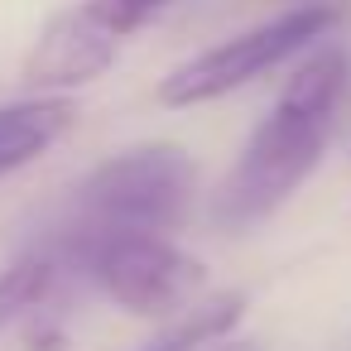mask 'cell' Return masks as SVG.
I'll use <instances>...</instances> for the list:
<instances>
[{
  "label": "cell",
  "instance_id": "8",
  "mask_svg": "<svg viewBox=\"0 0 351 351\" xmlns=\"http://www.w3.org/2000/svg\"><path fill=\"white\" fill-rule=\"evenodd\" d=\"M53 279H58V260L53 255H25L10 269H0V327H10L15 317L34 313L49 298Z\"/></svg>",
  "mask_w": 351,
  "mask_h": 351
},
{
  "label": "cell",
  "instance_id": "10",
  "mask_svg": "<svg viewBox=\"0 0 351 351\" xmlns=\"http://www.w3.org/2000/svg\"><path fill=\"white\" fill-rule=\"evenodd\" d=\"M217 351H260V346H255V341H221Z\"/></svg>",
  "mask_w": 351,
  "mask_h": 351
},
{
  "label": "cell",
  "instance_id": "4",
  "mask_svg": "<svg viewBox=\"0 0 351 351\" xmlns=\"http://www.w3.org/2000/svg\"><path fill=\"white\" fill-rule=\"evenodd\" d=\"M341 20L337 5H298L260 29H245L217 49H202L197 58L178 63L164 82H159V101L164 106H202V101H217L255 77H265L269 68L289 63L293 53H303L308 44H317L332 25Z\"/></svg>",
  "mask_w": 351,
  "mask_h": 351
},
{
  "label": "cell",
  "instance_id": "1",
  "mask_svg": "<svg viewBox=\"0 0 351 351\" xmlns=\"http://www.w3.org/2000/svg\"><path fill=\"white\" fill-rule=\"evenodd\" d=\"M346 53L341 49H317L279 92L274 111L255 125L250 145L241 149L236 169L226 173V183L212 197V221L226 231H245L255 221H265L269 212H279L293 188L317 169L341 97H346Z\"/></svg>",
  "mask_w": 351,
  "mask_h": 351
},
{
  "label": "cell",
  "instance_id": "5",
  "mask_svg": "<svg viewBox=\"0 0 351 351\" xmlns=\"http://www.w3.org/2000/svg\"><path fill=\"white\" fill-rule=\"evenodd\" d=\"M121 53V39L111 29H101L92 20L87 5L63 10L44 25V34L34 39L29 58H25V87L29 92H63V87H82L92 77H101Z\"/></svg>",
  "mask_w": 351,
  "mask_h": 351
},
{
  "label": "cell",
  "instance_id": "7",
  "mask_svg": "<svg viewBox=\"0 0 351 351\" xmlns=\"http://www.w3.org/2000/svg\"><path fill=\"white\" fill-rule=\"evenodd\" d=\"M245 317V293H221L202 308H188V317H178L173 327L154 332L149 341H140L135 351H202L226 341V332Z\"/></svg>",
  "mask_w": 351,
  "mask_h": 351
},
{
  "label": "cell",
  "instance_id": "9",
  "mask_svg": "<svg viewBox=\"0 0 351 351\" xmlns=\"http://www.w3.org/2000/svg\"><path fill=\"white\" fill-rule=\"evenodd\" d=\"M82 5L92 10V20L101 29H111L116 39H130L135 29H145L169 0H82Z\"/></svg>",
  "mask_w": 351,
  "mask_h": 351
},
{
  "label": "cell",
  "instance_id": "2",
  "mask_svg": "<svg viewBox=\"0 0 351 351\" xmlns=\"http://www.w3.org/2000/svg\"><path fill=\"white\" fill-rule=\"evenodd\" d=\"M193 197V164L173 145H140L77 188V231H173Z\"/></svg>",
  "mask_w": 351,
  "mask_h": 351
},
{
  "label": "cell",
  "instance_id": "3",
  "mask_svg": "<svg viewBox=\"0 0 351 351\" xmlns=\"http://www.w3.org/2000/svg\"><path fill=\"white\" fill-rule=\"evenodd\" d=\"M68 255L125 313H169L202 284V260L159 231H73Z\"/></svg>",
  "mask_w": 351,
  "mask_h": 351
},
{
  "label": "cell",
  "instance_id": "6",
  "mask_svg": "<svg viewBox=\"0 0 351 351\" xmlns=\"http://www.w3.org/2000/svg\"><path fill=\"white\" fill-rule=\"evenodd\" d=\"M73 106L63 97H34V101H15L0 111V173L25 169L29 159H39L68 125H73Z\"/></svg>",
  "mask_w": 351,
  "mask_h": 351
}]
</instances>
